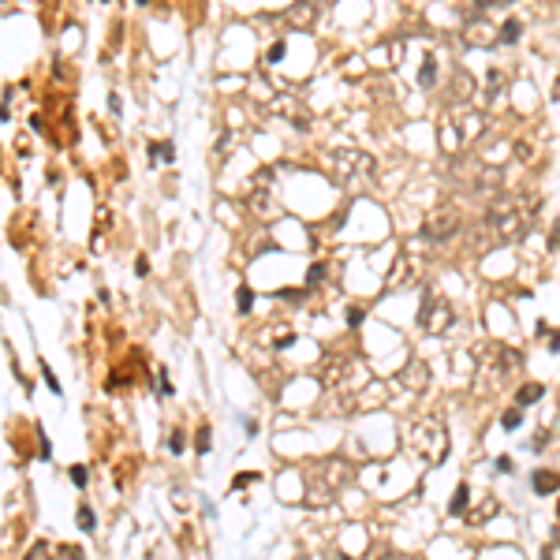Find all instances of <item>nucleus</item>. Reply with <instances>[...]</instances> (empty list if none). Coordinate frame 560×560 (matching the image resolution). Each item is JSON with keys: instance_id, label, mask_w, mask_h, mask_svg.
<instances>
[{"instance_id": "1a4fd4ad", "label": "nucleus", "mask_w": 560, "mask_h": 560, "mask_svg": "<svg viewBox=\"0 0 560 560\" xmlns=\"http://www.w3.org/2000/svg\"><path fill=\"white\" fill-rule=\"evenodd\" d=\"M168 448H172L176 455H179V452H183V448H187V441H183V433H179V430L172 433V437H168Z\"/></svg>"}, {"instance_id": "423d86ee", "label": "nucleus", "mask_w": 560, "mask_h": 560, "mask_svg": "<svg viewBox=\"0 0 560 560\" xmlns=\"http://www.w3.org/2000/svg\"><path fill=\"white\" fill-rule=\"evenodd\" d=\"M235 302H239V314H250V302H254V295H250V288H243L239 295H235Z\"/></svg>"}, {"instance_id": "39448f33", "label": "nucleus", "mask_w": 560, "mask_h": 560, "mask_svg": "<svg viewBox=\"0 0 560 560\" xmlns=\"http://www.w3.org/2000/svg\"><path fill=\"white\" fill-rule=\"evenodd\" d=\"M523 34V26L519 23H504V30H500V41H516V37Z\"/></svg>"}, {"instance_id": "0eeeda50", "label": "nucleus", "mask_w": 560, "mask_h": 560, "mask_svg": "<svg viewBox=\"0 0 560 560\" xmlns=\"http://www.w3.org/2000/svg\"><path fill=\"white\" fill-rule=\"evenodd\" d=\"M523 422V411H504V419H500V426L504 430H516V426Z\"/></svg>"}, {"instance_id": "9d476101", "label": "nucleus", "mask_w": 560, "mask_h": 560, "mask_svg": "<svg viewBox=\"0 0 560 560\" xmlns=\"http://www.w3.org/2000/svg\"><path fill=\"white\" fill-rule=\"evenodd\" d=\"M71 482H75L79 489L86 486V467H82V463H79V467H71Z\"/></svg>"}, {"instance_id": "6e6552de", "label": "nucleus", "mask_w": 560, "mask_h": 560, "mask_svg": "<svg viewBox=\"0 0 560 560\" xmlns=\"http://www.w3.org/2000/svg\"><path fill=\"white\" fill-rule=\"evenodd\" d=\"M194 452H198V455H206V452H210V430H198V444H194Z\"/></svg>"}, {"instance_id": "4468645a", "label": "nucleus", "mask_w": 560, "mask_h": 560, "mask_svg": "<svg viewBox=\"0 0 560 560\" xmlns=\"http://www.w3.org/2000/svg\"><path fill=\"white\" fill-rule=\"evenodd\" d=\"M497 471H508V474H512L516 467H512V460H508V455H497Z\"/></svg>"}, {"instance_id": "2eb2a0df", "label": "nucleus", "mask_w": 560, "mask_h": 560, "mask_svg": "<svg viewBox=\"0 0 560 560\" xmlns=\"http://www.w3.org/2000/svg\"><path fill=\"white\" fill-rule=\"evenodd\" d=\"M347 325H363V310H359V307L347 314Z\"/></svg>"}, {"instance_id": "f257e3e1", "label": "nucleus", "mask_w": 560, "mask_h": 560, "mask_svg": "<svg viewBox=\"0 0 560 560\" xmlns=\"http://www.w3.org/2000/svg\"><path fill=\"white\" fill-rule=\"evenodd\" d=\"M530 482H534V493H542V497H545V493H553V489L560 486V474H556V471H534V474H530Z\"/></svg>"}, {"instance_id": "7ed1b4c3", "label": "nucleus", "mask_w": 560, "mask_h": 560, "mask_svg": "<svg viewBox=\"0 0 560 560\" xmlns=\"http://www.w3.org/2000/svg\"><path fill=\"white\" fill-rule=\"evenodd\" d=\"M467 497H471V486H460V489H455V497H452V504H448L452 516H460V512L467 508Z\"/></svg>"}, {"instance_id": "ddd939ff", "label": "nucleus", "mask_w": 560, "mask_h": 560, "mask_svg": "<svg viewBox=\"0 0 560 560\" xmlns=\"http://www.w3.org/2000/svg\"><path fill=\"white\" fill-rule=\"evenodd\" d=\"M246 482H258V474H239V478L232 482V489H239V486H246Z\"/></svg>"}, {"instance_id": "f03ea898", "label": "nucleus", "mask_w": 560, "mask_h": 560, "mask_svg": "<svg viewBox=\"0 0 560 560\" xmlns=\"http://www.w3.org/2000/svg\"><path fill=\"white\" fill-rule=\"evenodd\" d=\"M542 396H545V388H542V385H538V381H527V385L516 392V403H519V407H530V403H538V400H542Z\"/></svg>"}, {"instance_id": "f3484780", "label": "nucleus", "mask_w": 560, "mask_h": 560, "mask_svg": "<svg viewBox=\"0 0 560 560\" xmlns=\"http://www.w3.org/2000/svg\"><path fill=\"white\" fill-rule=\"evenodd\" d=\"M138 4H146V0H138Z\"/></svg>"}, {"instance_id": "9b49d317", "label": "nucleus", "mask_w": 560, "mask_h": 560, "mask_svg": "<svg viewBox=\"0 0 560 560\" xmlns=\"http://www.w3.org/2000/svg\"><path fill=\"white\" fill-rule=\"evenodd\" d=\"M321 277H325V265H310V273H307V284H321Z\"/></svg>"}, {"instance_id": "dca6fc26", "label": "nucleus", "mask_w": 560, "mask_h": 560, "mask_svg": "<svg viewBox=\"0 0 560 560\" xmlns=\"http://www.w3.org/2000/svg\"><path fill=\"white\" fill-rule=\"evenodd\" d=\"M146 269H149V262H146V258H138V262H135V273H138V277H146Z\"/></svg>"}, {"instance_id": "f8f14e48", "label": "nucleus", "mask_w": 560, "mask_h": 560, "mask_svg": "<svg viewBox=\"0 0 560 560\" xmlns=\"http://www.w3.org/2000/svg\"><path fill=\"white\" fill-rule=\"evenodd\" d=\"M41 374H45V385H49L53 392H60V381H56V377H53V370L45 366V363H41Z\"/></svg>"}, {"instance_id": "20e7f679", "label": "nucleus", "mask_w": 560, "mask_h": 560, "mask_svg": "<svg viewBox=\"0 0 560 560\" xmlns=\"http://www.w3.org/2000/svg\"><path fill=\"white\" fill-rule=\"evenodd\" d=\"M93 527H97V519H93V512L86 504H82L79 508V530H93Z\"/></svg>"}]
</instances>
